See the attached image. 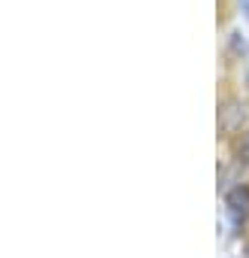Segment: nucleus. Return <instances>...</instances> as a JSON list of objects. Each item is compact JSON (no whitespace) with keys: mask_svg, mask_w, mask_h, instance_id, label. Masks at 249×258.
I'll use <instances>...</instances> for the list:
<instances>
[{"mask_svg":"<svg viewBox=\"0 0 249 258\" xmlns=\"http://www.w3.org/2000/svg\"><path fill=\"white\" fill-rule=\"evenodd\" d=\"M243 258H249V246H246V252H243Z\"/></svg>","mask_w":249,"mask_h":258,"instance_id":"obj_4","label":"nucleus"},{"mask_svg":"<svg viewBox=\"0 0 249 258\" xmlns=\"http://www.w3.org/2000/svg\"><path fill=\"white\" fill-rule=\"evenodd\" d=\"M225 216L231 222V228H243L249 219V188L246 185H234L225 195Z\"/></svg>","mask_w":249,"mask_h":258,"instance_id":"obj_1","label":"nucleus"},{"mask_svg":"<svg viewBox=\"0 0 249 258\" xmlns=\"http://www.w3.org/2000/svg\"><path fill=\"white\" fill-rule=\"evenodd\" d=\"M240 4H243V13L249 16V0H240Z\"/></svg>","mask_w":249,"mask_h":258,"instance_id":"obj_3","label":"nucleus"},{"mask_svg":"<svg viewBox=\"0 0 249 258\" xmlns=\"http://www.w3.org/2000/svg\"><path fill=\"white\" fill-rule=\"evenodd\" d=\"M237 161L240 164H249V134L237 143Z\"/></svg>","mask_w":249,"mask_h":258,"instance_id":"obj_2","label":"nucleus"}]
</instances>
